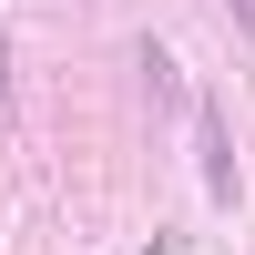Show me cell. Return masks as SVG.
<instances>
[{
	"instance_id": "3",
	"label": "cell",
	"mask_w": 255,
	"mask_h": 255,
	"mask_svg": "<svg viewBox=\"0 0 255 255\" xmlns=\"http://www.w3.org/2000/svg\"><path fill=\"white\" fill-rule=\"evenodd\" d=\"M225 10H235V31H245V41H255V0H225Z\"/></svg>"
},
{
	"instance_id": "4",
	"label": "cell",
	"mask_w": 255,
	"mask_h": 255,
	"mask_svg": "<svg viewBox=\"0 0 255 255\" xmlns=\"http://www.w3.org/2000/svg\"><path fill=\"white\" fill-rule=\"evenodd\" d=\"M0 113H10V61H0Z\"/></svg>"
},
{
	"instance_id": "2",
	"label": "cell",
	"mask_w": 255,
	"mask_h": 255,
	"mask_svg": "<svg viewBox=\"0 0 255 255\" xmlns=\"http://www.w3.org/2000/svg\"><path fill=\"white\" fill-rule=\"evenodd\" d=\"M143 82H153V102H163V113H194V102H184V82H174V61H163V51H143Z\"/></svg>"
},
{
	"instance_id": "1",
	"label": "cell",
	"mask_w": 255,
	"mask_h": 255,
	"mask_svg": "<svg viewBox=\"0 0 255 255\" xmlns=\"http://www.w3.org/2000/svg\"><path fill=\"white\" fill-rule=\"evenodd\" d=\"M194 153H204V184H215V204H235V194H245V174H235V143H225L215 102H194Z\"/></svg>"
}]
</instances>
